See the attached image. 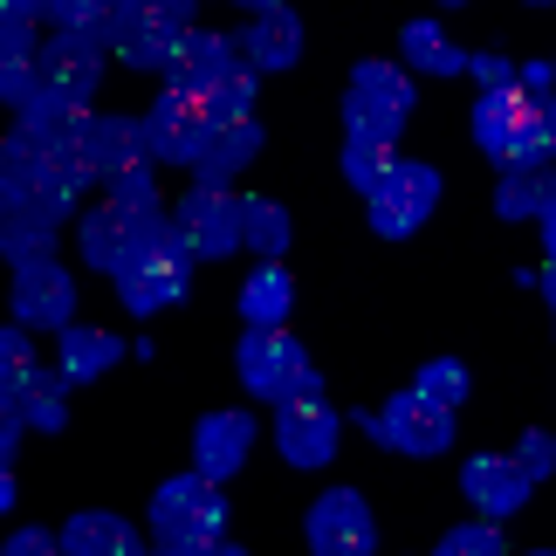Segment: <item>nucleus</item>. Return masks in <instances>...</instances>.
I'll list each match as a JSON object with an SVG mask.
<instances>
[{
	"instance_id": "1",
	"label": "nucleus",
	"mask_w": 556,
	"mask_h": 556,
	"mask_svg": "<svg viewBox=\"0 0 556 556\" xmlns=\"http://www.w3.org/2000/svg\"><path fill=\"white\" fill-rule=\"evenodd\" d=\"M233 371L254 399H289V392H324V378H316L309 351L289 337V324H248L241 351H233Z\"/></svg>"
},
{
	"instance_id": "2",
	"label": "nucleus",
	"mask_w": 556,
	"mask_h": 556,
	"mask_svg": "<svg viewBox=\"0 0 556 556\" xmlns=\"http://www.w3.org/2000/svg\"><path fill=\"white\" fill-rule=\"evenodd\" d=\"M413 111H419V83H413V70H399V62H357L351 97H344V131L399 138Z\"/></svg>"
},
{
	"instance_id": "3",
	"label": "nucleus",
	"mask_w": 556,
	"mask_h": 556,
	"mask_svg": "<svg viewBox=\"0 0 556 556\" xmlns=\"http://www.w3.org/2000/svg\"><path fill=\"white\" fill-rule=\"evenodd\" d=\"M337 440H344V413L324 392H289L275 399V446L289 467H330Z\"/></svg>"
},
{
	"instance_id": "4",
	"label": "nucleus",
	"mask_w": 556,
	"mask_h": 556,
	"mask_svg": "<svg viewBox=\"0 0 556 556\" xmlns=\"http://www.w3.org/2000/svg\"><path fill=\"white\" fill-rule=\"evenodd\" d=\"M138 124H144L152 165H192V152H200V138H206V90H192V83L173 76Z\"/></svg>"
},
{
	"instance_id": "5",
	"label": "nucleus",
	"mask_w": 556,
	"mask_h": 556,
	"mask_svg": "<svg viewBox=\"0 0 556 556\" xmlns=\"http://www.w3.org/2000/svg\"><path fill=\"white\" fill-rule=\"evenodd\" d=\"M173 227L192 262H227L233 248H241V192L227 186H192L186 200L173 206Z\"/></svg>"
},
{
	"instance_id": "6",
	"label": "nucleus",
	"mask_w": 556,
	"mask_h": 556,
	"mask_svg": "<svg viewBox=\"0 0 556 556\" xmlns=\"http://www.w3.org/2000/svg\"><path fill=\"white\" fill-rule=\"evenodd\" d=\"M186 275H192V254H186L179 227H173V241L152 248V254H131L111 282H117V303L131 309V316H159V309H173L179 295H186Z\"/></svg>"
},
{
	"instance_id": "7",
	"label": "nucleus",
	"mask_w": 556,
	"mask_h": 556,
	"mask_svg": "<svg viewBox=\"0 0 556 556\" xmlns=\"http://www.w3.org/2000/svg\"><path fill=\"white\" fill-rule=\"evenodd\" d=\"M371 440L405 454V460H433V454L454 446V413L433 405V399H419V392H392V405L371 413Z\"/></svg>"
},
{
	"instance_id": "8",
	"label": "nucleus",
	"mask_w": 556,
	"mask_h": 556,
	"mask_svg": "<svg viewBox=\"0 0 556 556\" xmlns=\"http://www.w3.org/2000/svg\"><path fill=\"white\" fill-rule=\"evenodd\" d=\"M440 206V173L426 159H399L392 179L371 192V233L378 241H405V233H419V220Z\"/></svg>"
},
{
	"instance_id": "9",
	"label": "nucleus",
	"mask_w": 556,
	"mask_h": 556,
	"mask_svg": "<svg viewBox=\"0 0 556 556\" xmlns=\"http://www.w3.org/2000/svg\"><path fill=\"white\" fill-rule=\"evenodd\" d=\"M303 536H309L316 556H365L378 543V522H371V508H365L357 488H330V495L309 502Z\"/></svg>"
},
{
	"instance_id": "10",
	"label": "nucleus",
	"mask_w": 556,
	"mask_h": 556,
	"mask_svg": "<svg viewBox=\"0 0 556 556\" xmlns=\"http://www.w3.org/2000/svg\"><path fill=\"white\" fill-rule=\"evenodd\" d=\"M103 55H111V49H97V41H83V35H49L35 49V83L49 97L76 103V111H90V97L103 83Z\"/></svg>"
},
{
	"instance_id": "11",
	"label": "nucleus",
	"mask_w": 556,
	"mask_h": 556,
	"mask_svg": "<svg viewBox=\"0 0 556 556\" xmlns=\"http://www.w3.org/2000/svg\"><path fill=\"white\" fill-rule=\"evenodd\" d=\"M14 324L28 330H62L76 324V275L55 262V254H41V262L14 268Z\"/></svg>"
},
{
	"instance_id": "12",
	"label": "nucleus",
	"mask_w": 556,
	"mask_h": 556,
	"mask_svg": "<svg viewBox=\"0 0 556 556\" xmlns=\"http://www.w3.org/2000/svg\"><path fill=\"white\" fill-rule=\"evenodd\" d=\"M262 159V124L254 117H206V138L192 152V186H233Z\"/></svg>"
},
{
	"instance_id": "13",
	"label": "nucleus",
	"mask_w": 556,
	"mask_h": 556,
	"mask_svg": "<svg viewBox=\"0 0 556 556\" xmlns=\"http://www.w3.org/2000/svg\"><path fill=\"white\" fill-rule=\"evenodd\" d=\"M254 454V413L248 405H220V413H206L200 426H192V467L213 481H227V475H241Z\"/></svg>"
},
{
	"instance_id": "14",
	"label": "nucleus",
	"mask_w": 556,
	"mask_h": 556,
	"mask_svg": "<svg viewBox=\"0 0 556 556\" xmlns=\"http://www.w3.org/2000/svg\"><path fill=\"white\" fill-rule=\"evenodd\" d=\"M529 488H536V481L516 467V454H475L460 467V495L475 502L488 522H508L516 508H529Z\"/></svg>"
},
{
	"instance_id": "15",
	"label": "nucleus",
	"mask_w": 556,
	"mask_h": 556,
	"mask_svg": "<svg viewBox=\"0 0 556 556\" xmlns=\"http://www.w3.org/2000/svg\"><path fill=\"white\" fill-rule=\"evenodd\" d=\"M241 41V62L254 76H282V70H295L303 62V21H295L289 8H268V14H254V28L248 35H233Z\"/></svg>"
},
{
	"instance_id": "16",
	"label": "nucleus",
	"mask_w": 556,
	"mask_h": 556,
	"mask_svg": "<svg viewBox=\"0 0 556 556\" xmlns=\"http://www.w3.org/2000/svg\"><path fill=\"white\" fill-rule=\"evenodd\" d=\"M536 103H549V97H529V90H516V83L481 90V103H475V144H481L495 165H508V152H516V131H522V117L536 111Z\"/></svg>"
},
{
	"instance_id": "17",
	"label": "nucleus",
	"mask_w": 556,
	"mask_h": 556,
	"mask_svg": "<svg viewBox=\"0 0 556 556\" xmlns=\"http://www.w3.org/2000/svg\"><path fill=\"white\" fill-rule=\"evenodd\" d=\"M152 543L165 556H200L227 543V508H152Z\"/></svg>"
},
{
	"instance_id": "18",
	"label": "nucleus",
	"mask_w": 556,
	"mask_h": 556,
	"mask_svg": "<svg viewBox=\"0 0 556 556\" xmlns=\"http://www.w3.org/2000/svg\"><path fill=\"white\" fill-rule=\"evenodd\" d=\"M227 70H241V41L233 35H213V28H186L179 49H173V76L192 83V90H206V83H220Z\"/></svg>"
},
{
	"instance_id": "19",
	"label": "nucleus",
	"mask_w": 556,
	"mask_h": 556,
	"mask_svg": "<svg viewBox=\"0 0 556 556\" xmlns=\"http://www.w3.org/2000/svg\"><path fill=\"white\" fill-rule=\"evenodd\" d=\"M83 144H90L97 179L152 159V152H144V124H138V117H90V111H83Z\"/></svg>"
},
{
	"instance_id": "20",
	"label": "nucleus",
	"mask_w": 556,
	"mask_h": 556,
	"mask_svg": "<svg viewBox=\"0 0 556 556\" xmlns=\"http://www.w3.org/2000/svg\"><path fill=\"white\" fill-rule=\"evenodd\" d=\"M117 365V337L111 330H90V324H62L55 330V371L62 384H90Z\"/></svg>"
},
{
	"instance_id": "21",
	"label": "nucleus",
	"mask_w": 556,
	"mask_h": 556,
	"mask_svg": "<svg viewBox=\"0 0 556 556\" xmlns=\"http://www.w3.org/2000/svg\"><path fill=\"white\" fill-rule=\"evenodd\" d=\"M62 549L70 556H138V529L111 516V508H83L62 522Z\"/></svg>"
},
{
	"instance_id": "22",
	"label": "nucleus",
	"mask_w": 556,
	"mask_h": 556,
	"mask_svg": "<svg viewBox=\"0 0 556 556\" xmlns=\"http://www.w3.org/2000/svg\"><path fill=\"white\" fill-rule=\"evenodd\" d=\"M55 241H62V220L41 213L35 200L0 213V254H8V268H28V262H41V254H55Z\"/></svg>"
},
{
	"instance_id": "23",
	"label": "nucleus",
	"mask_w": 556,
	"mask_h": 556,
	"mask_svg": "<svg viewBox=\"0 0 556 556\" xmlns=\"http://www.w3.org/2000/svg\"><path fill=\"white\" fill-rule=\"evenodd\" d=\"M76 241H83V262H90L97 275H117L124 262H131V227H124V213L103 200L76 220Z\"/></svg>"
},
{
	"instance_id": "24",
	"label": "nucleus",
	"mask_w": 556,
	"mask_h": 556,
	"mask_svg": "<svg viewBox=\"0 0 556 556\" xmlns=\"http://www.w3.org/2000/svg\"><path fill=\"white\" fill-rule=\"evenodd\" d=\"M399 62H413L419 76H460V70H467V49L446 35V21H405Z\"/></svg>"
},
{
	"instance_id": "25",
	"label": "nucleus",
	"mask_w": 556,
	"mask_h": 556,
	"mask_svg": "<svg viewBox=\"0 0 556 556\" xmlns=\"http://www.w3.org/2000/svg\"><path fill=\"white\" fill-rule=\"evenodd\" d=\"M495 213H502V220H556V192H549L543 165H502Z\"/></svg>"
},
{
	"instance_id": "26",
	"label": "nucleus",
	"mask_w": 556,
	"mask_h": 556,
	"mask_svg": "<svg viewBox=\"0 0 556 556\" xmlns=\"http://www.w3.org/2000/svg\"><path fill=\"white\" fill-rule=\"evenodd\" d=\"M14 413H21V426H35V433H62V426H70V399H62V371H28L14 384Z\"/></svg>"
},
{
	"instance_id": "27",
	"label": "nucleus",
	"mask_w": 556,
	"mask_h": 556,
	"mask_svg": "<svg viewBox=\"0 0 556 556\" xmlns=\"http://www.w3.org/2000/svg\"><path fill=\"white\" fill-rule=\"evenodd\" d=\"M289 206L282 200H262V192H241V248H254L262 262H282L289 254Z\"/></svg>"
},
{
	"instance_id": "28",
	"label": "nucleus",
	"mask_w": 556,
	"mask_h": 556,
	"mask_svg": "<svg viewBox=\"0 0 556 556\" xmlns=\"http://www.w3.org/2000/svg\"><path fill=\"white\" fill-rule=\"evenodd\" d=\"M289 309H295L289 268H282V262H262V268L241 282V324H289Z\"/></svg>"
},
{
	"instance_id": "29",
	"label": "nucleus",
	"mask_w": 556,
	"mask_h": 556,
	"mask_svg": "<svg viewBox=\"0 0 556 556\" xmlns=\"http://www.w3.org/2000/svg\"><path fill=\"white\" fill-rule=\"evenodd\" d=\"M35 21H0V103H14L28 97V83H35Z\"/></svg>"
},
{
	"instance_id": "30",
	"label": "nucleus",
	"mask_w": 556,
	"mask_h": 556,
	"mask_svg": "<svg viewBox=\"0 0 556 556\" xmlns=\"http://www.w3.org/2000/svg\"><path fill=\"white\" fill-rule=\"evenodd\" d=\"M392 165H399V138H365V131L344 138V179L365 192V200L392 179Z\"/></svg>"
},
{
	"instance_id": "31",
	"label": "nucleus",
	"mask_w": 556,
	"mask_h": 556,
	"mask_svg": "<svg viewBox=\"0 0 556 556\" xmlns=\"http://www.w3.org/2000/svg\"><path fill=\"white\" fill-rule=\"evenodd\" d=\"M41 21L55 35H83L97 49H111V0H41Z\"/></svg>"
},
{
	"instance_id": "32",
	"label": "nucleus",
	"mask_w": 556,
	"mask_h": 556,
	"mask_svg": "<svg viewBox=\"0 0 556 556\" xmlns=\"http://www.w3.org/2000/svg\"><path fill=\"white\" fill-rule=\"evenodd\" d=\"M467 384H475V378H467L460 357H426L419 378H413V392L433 399V405H446V413H460V405H467Z\"/></svg>"
},
{
	"instance_id": "33",
	"label": "nucleus",
	"mask_w": 556,
	"mask_h": 556,
	"mask_svg": "<svg viewBox=\"0 0 556 556\" xmlns=\"http://www.w3.org/2000/svg\"><path fill=\"white\" fill-rule=\"evenodd\" d=\"M254 103H262V76L248 70H227L220 83H206V117H254Z\"/></svg>"
},
{
	"instance_id": "34",
	"label": "nucleus",
	"mask_w": 556,
	"mask_h": 556,
	"mask_svg": "<svg viewBox=\"0 0 556 556\" xmlns=\"http://www.w3.org/2000/svg\"><path fill=\"white\" fill-rule=\"evenodd\" d=\"M152 508H227V495H220V481L213 475H173V481H159V495H152Z\"/></svg>"
},
{
	"instance_id": "35",
	"label": "nucleus",
	"mask_w": 556,
	"mask_h": 556,
	"mask_svg": "<svg viewBox=\"0 0 556 556\" xmlns=\"http://www.w3.org/2000/svg\"><path fill=\"white\" fill-rule=\"evenodd\" d=\"M440 556H508V543H502V522H460V529H446L440 536Z\"/></svg>"
},
{
	"instance_id": "36",
	"label": "nucleus",
	"mask_w": 556,
	"mask_h": 556,
	"mask_svg": "<svg viewBox=\"0 0 556 556\" xmlns=\"http://www.w3.org/2000/svg\"><path fill=\"white\" fill-rule=\"evenodd\" d=\"M97 186L111 192V206H152V200H159V173H152V159H144V165H124V173H103Z\"/></svg>"
},
{
	"instance_id": "37",
	"label": "nucleus",
	"mask_w": 556,
	"mask_h": 556,
	"mask_svg": "<svg viewBox=\"0 0 556 556\" xmlns=\"http://www.w3.org/2000/svg\"><path fill=\"white\" fill-rule=\"evenodd\" d=\"M28 371H35V337H28V324H0V392H14Z\"/></svg>"
},
{
	"instance_id": "38",
	"label": "nucleus",
	"mask_w": 556,
	"mask_h": 556,
	"mask_svg": "<svg viewBox=\"0 0 556 556\" xmlns=\"http://www.w3.org/2000/svg\"><path fill=\"white\" fill-rule=\"evenodd\" d=\"M192 8H200V0H144L138 21H144V28H159V35H186L192 28Z\"/></svg>"
},
{
	"instance_id": "39",
	"label": "nucleus",
	"mask_w": 556,
	"mask_h": 556,
	"mask_svg": "<svg viewBox=\"0 0 556 556\" xmlns=\"http://www.w3.org/2000/svg\"><path fill=\"white\" fill-rule=\"evenodd\" d=\"M516 467H522L529 481H543L549 467H556V440L543 433V426H529V433H522V454H516Z\"/></svg>"
},
{
	"instance_id": "40",
	"label": "nucleus",
	"mask_w": 556,
	"mask_h": 556,
	"mask_svg": "<svg viewBox=\"0 0 556 556\" xmlns=\"http://www.w3.org/2000/svg\"><path fill=\"white\" fill-rule=\"evenodd\" d=\"M467 70L481 76V90H502V83H516V62H508L502 49H481V55H467Z\"/></svg>"
},
{
	"instance_id": "41",
	"label": "nucleus",
	"mask_w": 556,
	"mask_h": 556,
	"mask_svg": "<svg viewBox=\"0 0 556 556\" xmlns=\"http://www.w3.org/2000/svg\"><path fill=\"white\" fill-rule=\"evenodd\" d=\"M21 433H28V426H21V413H14V399L0 392V460L14 467V454H21Z\"/></svg>"
},
{
	"instance_id": "42",
	"label": "nucleus",
	"mask_w": 556,
	"mask_h": 556,
	"mask_svg": "<svg viewBox=\"0 0 556 556\" xmlns=\"http://www.w3.org/2000/svg\"><path fill=\"white\" fill-rule=\"evenodd\" d=\"M49 549H62L55 529H14L8 536V556H49Z\"/></svg>"
},
{
	"instance_id": "43",
	"label": "nucleus",
	"mask_w": 556,
	"mask_h": 556,
	"mask_svg": "<svg viewBox=\"0 0 556 556\" xmlns=\"http://www.w3.org/2000/svg\"><path fill=\"white\" fill-rule=\"evenodd\" d=\"M0 21H41V0H0Z\"/></svg>"
},
{
	"instance_id": "44",
	"label": "nucleus",
	"mask_w": 556,
	"mask_h": 556,
	"mask_svg": "<svg viewBox=\"0 0 556 556\" xmlns=\"http://www.w3.org/2000/svg\"><path fill=\"white\" fill-rule=\"evenodd\" d=\"M8 508H14V467L0 460V516H8Z\"/></svg>"
},
{
	"instance_id": "45",
	"label": "nucleus",
	"mask_w": 556,
	"mask_h": 556,
	"mask_svg": "<svg viewBox=\"0 0 556 556\" xmlns=\"http://www.w3.org/2000/svg\"><path fill=\"white\" fill-rule=\"evenodd\" d=\"M241 8H254V14H268V8H289V0H241Z\"/></svg>"
},
{
	"instance_id": "46",
	"label": "nucleus",
	"mask_w": 556,
	"mask_h": 556,
	"mask_svg": "<svg viewBox=\"0 0 556 556\" xmlns=\"http://www.w3.org/2000/svg\"><path fill=\"white\" fill-rule=\"evenodd\" d=\"M144 8V0H111V14H138Z\"/></svg>"
},
{
	"instance_id": "47",
	"label": "nucleus",
	"mask_w": 556,
	"mask_h": 556,
	"mask_svg": "<svg viewBox=\"0 0 556 556\" xmlns=\"http://www.w3.org/2000/svg\"><path fill=\"white\" fill-rule=\"evenodd\" d=\"M440 8H467V0H440Z\"/></svg>"
},
{
	"instance_id": "48",
	"label": "nucleus",
	"mask_w": 556,
	"mask_h": 556,
	"mask_svg": "<svg viewBox=\"0 0 556 556\" xmlns=\"http://www.w3.org/2000/svg\"><path fill=\"white\" fill-rule=\"evenodd\" d=\"M536 8H543V0H536Z\"/></svg>"
}]
</instances>
